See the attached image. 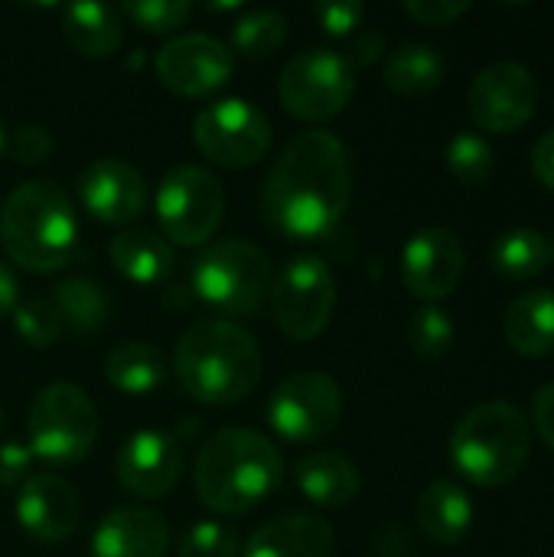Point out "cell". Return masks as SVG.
I'll use <instances>...</instances> for the list:
<instances>
[{
    "mask_svg": "<svg viewBox=\"0 0 554 557\" xmlns=\"http://www.w3.org/2000/svg\"><path fill=\"white\" fill-rule=\"evenodd\" d=\"M353 196V166L346 147L330 131H300L274 160L261 212L287 238H327L346 215Z\"/></svg>",
    "mask_w": 554,
    "mask_h": 557,
    "instance_id": "1",
    "label": "cell"
},
{
    "mask_svg": "<svg viewBox=\"0 0 554 557\" xmlns=\"http://www.w3.org/2000/svg\"><path fill=\"white\" fill-rule=\"evenodd\" d=\"M284 480L278 447L251 428L216 431L193 467L196 496L219 516H245L261 506Z\"/></svg>",
    "mask_w": 554,
    "mask_h": 557,
    "instance_id": "2",
    "label": "cell"
},
{
    "mask_svg": "<svg viewBox=\"0 0 554 557\" xmlns=\"http://www.w3.org/2000/svg\"><path fill=\"white\" fill-rule=\"evenodd\" d=\"M173 369L180 388L193 401L238 405L261 379V349L238 323L202 320L180 336Z\"/></svg>",
    "mask_w": 554,
    "mask_h": 557,
    "instance_id": "3",
    "label": "cell"
},
{
    "mask_svg": "<svg viewBox=\"0 0 554 557\" xmlns=\"http://www.w3.org/2000/svg\"><path fill=\"white\" fill-rule=\"evenodd\" d=\"M0 245L13 264L33 274L62 271L78 255L72 199L49 180L20 183L0 206Z\"/></svg>",
    "mask_w": 554,
    "mask_h": 557,
    "instance_id": "4",
    "label": "cell"
},
{
    "mask_svg": "<svg viewBox=\"0 0 554 557\" xmlns=\"http://www.w3.org/2000/svg\"><path fill=\"white\" fill-rule=\"evenodd\" d=\"M532 454V424L509 401L477 405L451 434V460L473 486H506Z\"/></svg>",
    "mask_w": 554,
    "mask_h": 557,
    "instance_id": "5",
    "label": "cell"
},
{
    "mask_svg": "<svg viewBox=\"0 0 554 557\" xmlns=\"http://www.w3.org/2000/svg\"><path fill=\"white\" fill-rule=\"evenodd\" d=\"M193 294L225 317H255L271 294L268 255L245 238L209 242L189 268Z\"/></svg>",
    "mask_w": 554,
    "mask_h": 557,
    "instance_id": "6",
    "label": "cell"
},
{
    "mask_svg": "<svg viewBox=\"0 0 554 557\" xmlns=\"http://www.w3.org/2000/svg\"><path fill=\"white\" fill-rule=\"evenodd\" d=\"M26 437L33 460L72 467L85 460L98 441V411L78 385L52 382L29 401Z\"/></svg>",
    "mask_w": 554,
    "mask_h": 557,
    "instance_id": "7",
    "label": "cell"
},
{
    "mask_svg": "<svg viewBox=\"0 0 554 557\" xmlns=\"http://www.w3.org/2000/svg\"><path fill=\"white\" fill-rule=\"evenodd\" d=\"M157 222L167 242L199 248L209 245L225 215L222 183L202 166H173L153 199Z\"/></svg>",
    "mask_w": 554,
    "mask_h": 557,
    "instance_id": "8",
    "label": "cell"
},
{
    "mask_svg": "<svg viewBox=\"0 0 554 557\" xmlns=\"http://www.w3.org/2000/svg\"><path fill=\"white\" fill-rule=\"evenodd\" d=\"M356 91V69L336 49H304L297 52L278 78V98L287 114L300 121L336 117Z\"/></svg>",
    "mask_w": 554,
    "mask_h": 557,
    "instance_id": "9",
    "label": "cell"
},
{
    "mask_svg": "<svg viewBox=\"0 0 554 557\" xmlns=\"http://www.w3.org/2000/svg\"><path fill=\"white\" fill-rule=\"evenodd\" d=\"M271 310L284 336L297 343L317 339L336 310V277L317 255L291 258L271 284Z\"/></svg>",
    "mask_w": 554,
    "mask_h": 557,
    "instance_id": "10",
    "label": "cell"
},
{
    "mask_svg": "<svg viewBox=\"0 0 554 557\" xmlns=\"http://www.w3.org/2000/svg\"><path fill=\"white\" fill-rule=\"evenodd\" d=\"M343 418V388L327 372H294L268 398V424L287 444L323 441Z\"/></svg>",
    "mask_w": 554,
    "mask_h": 557,
    "instance_id": "11",
    "label": "cell"
},
{
    "mask_svg": "<svg viewBox=\"0 0 554 557\" xmlns=\"http://www.w3.org/2000/svg\"><path fill=\"white\" fill-rule=\"evenodd\" d=\"M193 140L202 157L225 170L255 166L271 147V121L245 98H222L193 121Z\"/></svg>",
    "mask_w": 554,
    "mask_h": 557,
    "instance_id": "12",
    "label": "cell"
},
{
    "mask_svg": "<svg viewBox=\"0 0 554 557\" xmlns=\"http://www.w3.org/2000/svg\"><path fill=\"white\" fill-rule=\"evenodd\" d=\"M153 69L167 91L183 98H202L232 78L235 55L222 39L209 33H183L157 52Z\"/></svg>",
    "mask_w": 554,
    "mask_h": 557,
    "instance_id": "13",
    "label": "cell"
},
{
    "mask_svg": "<svg viewBox=\"0 0 554 557\" xmlns=\"http://www.w3.org/2000/svg\"><path fill=\"white\" fill-rule=\"evenodd\" d=\"M539 85L519 62L487 65L470 88V117L480 131L513 134L535 114Z\"/></svg>",
    "mask_w": 554,
    "mask_h": 557,
    "instance_id": "14",
    "label": "cell"
},
{
    "mask_svg": "<svg viewBox=\"0 0 554 557\" xmlns=\"http://www.w3.org/2000/svg\"><path fill=\"white\" fill-rule=\"evenodd\" d=\"M467 251L451 228L431 225L408 238L402 251V281L408 294L424 304H438L451 297L464 277Z\"/></svg>",
    "mask_w": 554,
    "mask_h": 557,
    "instance_id": "15",
    "label": "cell"
},
{
    "mask_svg": "<svg viewBox=\"0 0 554 557\" xmlns=\"http://www.w3.org/2000/svg\"><path fill=\"white\" fill-rule=\"evenodd\" d=\"M114 473L131 496L160 499L183 473V441L170 431H137L118 450Z\"/></svg>",
    "mask_w": 554,
    "mask_h": 557,
    "instance_id": "16",
    "label": "cell"
},
{
    "mask_svg": "<svg viewBox=\"0 0 554 557\" xmlns=\"http://www.w3.org/2000/svg\"><path fill=\"white\" fill-rule=\"evenodd\" d=\"M78 196L91 219L108 225H127L147 206V183L140 170H134L127 160L98 157L82 170Z\"/></svg>",
    "mask_w": 554,
    "mask_h": 557,
    "instance_id": "17",
    "label": "cell"
},
{
    "mask_svg": "<svg viewBox=\"0 0 554 557\" xmlns=\"http://www.w3.org/2000/svg\"><path fill=\"white\" fill-rule=\"evenodd\" d=\"M82 519L75 486L59 473H33L16 496V522L36 542H65Z\"/></svg>",
    "mask_w": 554,
    "mask_h": 557,
    "instance_id": "18",
    "label": "cell"
},
{
    "mask_svg": "<svg viewBox=\"0 0 554 557\" xmlns=\"http://www.w3.org/2000/svg\"><path fill=\"white\" fill-rule=\"evenodd\" d=\"M167 548V519L144 506L114 509L91 535V557H163Z\"/></svg>",
    "mask_w": 554,
    "mask_h": 557,
    "instance_id": "19",
    "label": "cell"
},
{
    "mask_svg": "<svg viewBox=\"0 0 554 557\" xmlns=\"http://www.w3.org/2000/svg\"><path fill=\"white\" fill-rule=\"evenodd\" d=\"M333 529L310 512H287L261 529L242 545V557H333Z\"/></svg>",
    "mask_w": 554,
    "mask_h": 557,
    "instance_id": "20",
    "label": "cell"
},
{
    "mask_svg": "<svg viewBox=\"0 0 554 557\" xmlns=\"http://www.w3.org/2000/svg\"><path fill=\"white\" fill-rule=\"evenodd\" d=\"M291 473H294V486L300 490V496L320 509H343L362 490L356 463L336 450H313L300 457Z\"/></svg>",
    "mask_w": 554,
    "mask_h": 557,
    "instance_id": "21",
    "label": "cell"
},
{
    "mask_svg": "<svg viewBox=\"0 0 554 557\" xmlns=\"http://www.w3.org/2000/svg\"><path fill=\"white\" fill-rule=\"evenodd\" d=\"M111 264L114 271L140 287L160 284L176 268V255L163 235L147 228H124L111 238Z\"/></svg>",
    "mask_w": 554,
    "mask_h": 557,
    "instance_id": "22",
    "label": "cell"
},
{
    "mask_svg": "<svg viewBox=\"0 0 554 557\" xmlns=\"http://www.w3.org/2000/svg\"><path fill=\"white\" fill-rule=\"evenodd\" d=\"M418 522L431 542L457 545L460 539H467L473 525V503L464 486L451 480H438L418 499Z\"/></svg>",
    "mask_w": 554,
    "mask_h": 557,
    "instance_id": "23",
    "label": "cell"
},
{
    "mask_svg": "<svg viewBox=\"0 0 554 557\" xmlns=\"http://www.w3.org/2000/svg\"><path fill=\"white\" fill-rule=\"evenodd\" d=\"M506 343L519 356H549L554 349V290H526L516 297L503 320Z\"/></svg>",
    "mask_w": 554,
    "mask_h": 557,
    "instance_id": "24",
    "label": "cell"
},
{
    "mask_svg": "<svg viewBox=\"0 0 554 557\" xmlns=\"http://www.w3.org/2000/svg\"><path fill=\"white\" fill-rule=\"evenodd\" d=\"M62 33L85 59H108L121 49L124 26L108 3H69L62 10Z\"/></svg>",
    "mask_w": 554,
    "mask_h": 557,
    "instance_id": "25",
    "label": "cell"
},
{
    "mask_svg": "<svg viewBox=\"0 0 554 557\" xmlns=\"http://www.w3.org/2000/svg\"><path fill=\"white\" fill-rule=\"evenodd\" d=\"M104 379L121 395H150L167 379V359L150 343H118L104 359Z\"/></svg>",
    "mask_w": 554,
    "mask_h": 557,
    "instance_id": "26",
    "label": "cell"
},
{
    "mask_svg": "<svg viewBox=\"0 0 554 557\" xmlns=\"http://www.w3.org/2000/svg\"><path fill=\"white\" fill-rule=\"evenodd\" d=\"M447 62L434 46L424 42H405L395 52H389L382 78L392 91L405 95V98H418L434 91L444 82Z\"/></svg>",
    "mask_w": 554,
    "mask_h": 557,
    "instance_id": "27",
    "label": "cell"
},
{
    "mask_svg": "<svg viewBox=\"0 0 554 557\" xmlns=\"http://www.w3.org/2000/svg\"><path fill=\"white\" fill-rule=\"evenodd\" d=\"M52 304L75 336H95L111 317V297L88 277L59 281L52 290Z\"/></svg>",
    "mask_w": 554,
    "mask_h": 557,
    "instance_id": "28",
    "label": "cell"
},
{
    "mask_svg": "<svg viewBox=\"0 0 554 557\" xmlns=\"http://www.w3.org/2000/svg\"><path fill=\"white\" fill-rule=\"evenodd\" d=\"M552 258L554 245L535 228H509L490 248L493 268L513 281H529L535 274H542L552 264Z\"/></svg>",
    "mask_w": 554,
    "mask_h": 557,
    "instance_id": "29",
    "label": "cell"
},
{
    "mask_svg": "<svg viewBox=\"0 0 554 557\" xmlns=\"http://www.w3.org/2000/svg\"><path fill=\"white\" fill-rule=\"evenodd\" d=\"M284 39H287V20L278 10H251L232 26L229 49L232 55L238 52L245 59H268L284 46Z\"/></svg>",
    "mask_w": 554,
    "mask_h": 557,
    "instance_id": "30",
    "label": "cell"
},
{
    "mask_svg": "<svg viewBox=\"0 0 554 557\" xmlns=\"http://www.w3.org/2000/svg\"><path fill=\"white\" fill-rule=\"evenodd\" d=\"M447 170L464 186H480L493 173V147L487 137L464 131L447 144Z\"/></svg>",
    "mask_w": 554,
    "mask_h": 557,
    "instance_id": "31",
    "label": "cell"
},
{
    "mask_svg": "<svg viewBox=\"0 0 554 557\" xmlns=\"http://www.w3.org/2000/svg\"><path fill=\"white\" fill-rule=\"evenodd\" d=\"M408 343L421 359H441L454 343V320L438 304H428L411 317Z\"/></svg>",
    "mask_w": 554,
    "mask_h": 557,
    "instance_id": "32",
    "label": "cell"
},
{
    "mask_svg": "<svg viewBox=\"0 0 554 557\" xmlns=\"http://www.w3.org/2000/svg\"><path fill=\"white\" fill-rule=\"evenodd\" d=\"M121 13L140 33L160 36V33H173V29L186 26V20L193 16V7H189V0H127V3H121Z\"/></svg>",
    "mask_w": 554,
    "mask_h": 557,
    "instance_id": "33",
    "label": "cell"
},
{
    "mask_svg": "<svg viewBox=\"0 0 554 557\" xmlns=\"http://www.w3.org/2000/svg\"><path fill=\"white\" fill-rule=\"evenodd\" d=\"M13 326H16V333H20L23 343H29L36 349H46V346H52L62 336V326L65 323H62V317H59V310H56L52 300L33 297L26 304H16Z\"/></svg>",
    "mask_w": 554,
    "mask_h": 557,
    "instance_id": "34",
    "label": "cell"
},
{
    "mask_svg": "<svg viewBox=\"0 0 554 557\" xmlns=\"http://www.w3.org/2000/svg\"><path fill=\"white\" fill-rule=\"evenodd\" d=\"M242 542L222 522H196L183 532L176 557H238Z\"/></svg>",
    "mask_w": 554,
    "mask_h": 557,
    "instance_id": "35",
    "label": "cell"
},
{
    "mask_svg": "<svg viewBox=\"0 0 554 557\" xmlns=\"http://www.w3.org/2000/svg\"><path fill=\"white\" fill-rule=\"evenodd\" d=\"M7 147H10V157L16 163H46L56 150V137L42 124H20L10 134Z\"/></svg>",
    "mask_w": 554,
    "mask_h": 557,
    "instance_id": "36",
    "label": "cell"
},
{
    "mask_svg": "<svg viewBox=\"0 0 554 557\" xmlns=\"http://www.w3.org/2000/svg\"><path fill=\"white\" fill-rule=\"evenodd\" d=\"M317 23L323 26V33L330 36H349L362 26L366 20V3L359 0H327L313 7Z\"/></svg>",
    "mask_w": 554,
    "mask_h": 557,
    "instance_id": "37",
    "label": "cell"
},
{
    "mask_svg": "<svg viewBox=\"0 0 554 557\" xmlns=\"http://www.w3.org/2000/svg\"><path fill=\"white\" fill-rule=\"evenodd\" d=\"M405 13L421 23V26H451L454 20H460L464 13H470V3L467 0H405Z\"/></svg>",
    "mask_w": 554,
    "mask_h": 557,
    "instance_id": "38",
    "label": "cell"
},
{
    "mask_svg": "<svg viewBox=\"0 0 554 557\" xmlns=\"http://www.w3.org/2000/svg\"><path fill=\"white\" fill-rule=\"evenodd\" d=\"M29 470H33V454L26 444H20V441L0 444V490L23 486L33 476Z\"/></svg>",
    "mask_w": 554,
    "mask_h": 557,
    "instance_id": "39",
    "label": "cell"
},
{
    "mask_svg": "<svg viewBox=\"0 0 554 557\" xmlns=\"http://www.w3.org/2000/svg\"><path fill=\"white\" fill-rule=\"evenodd\" d=\"M532 424H535L539 437L545 441V447L554 454V382L535 395V401H532Z\"/></svg>",
    "mask_w": 554,
    "mask_h": 557,
    "instance_id": "40",
    "label": "cell"
},
{
    "mask_svg": "<svg viewBox=\"0 0 554 557\" xmlns=\"http://www.w3.org/2000/svg\"><path fill=\"white\" fill-rule=\"evenodd\" d=\"M532 173L545 189H554V127L532 150Z\"/></svg>",
    "mask_w": 554,
    "mask_h": 557,
    "instance_id": "41",
    "label": "cell"
},
{
    "mask_svg": "<svg viewBox=\"0 0 554 557\" xmlns=\"http://www.w3.org/2000/svg\"><path fill=\"white\" fill-rule=\"evenodd\" d=\"M382 52H385V36L382 33H366V36L356 39V46H353V52L346 59L356 69V65H372Z\"/></svg>",
    "mask_w": 554,
    "mask_h": 557,
    "instance_id": "42",
    "label": "cell"
},
{
    "mask_svg": "<svg viewBox=\"0 0 554 557\" xmlns=\"http://www.w3.org/2000/svg\"><path fill=\"white\" fill-rule=\"evenodd\" d=\"M16 300H20V284L10 274V268L0 264V320L16 310Z\"/></svg>",
    "mask_w": 554,
    "mask_h": 557,
    "instance_id": "43",
    "label": "cell"
},
{
    "mask_svg": "<svg viewBox=\"0 0 554 557\" xmlns=\"http://www.w3.org/2000/svg\"><path fill=\"white\" fill-rule=\"evenodd\" d=\"M7 147V134H3V124H0V150Z\"/></svg>",
    "mask_w": 554,
    "mask_h": 557,
    "instance_id": "44",
    "label": "cell"
},
{
    "mask_svg": "<svg viewBox=\"0 0 554 557\" xmlns=\"http://www.w3.org/2000/svg\"><path fill=\"white\" fill-rule=\"evenodd\" d=\"M0 424H3V411H0Z\"/></svg>",
    "mask_w": 554,
    "mask_h": 557,
    "instance_id": "45",
    "label": "cell"
}]
</instances>
